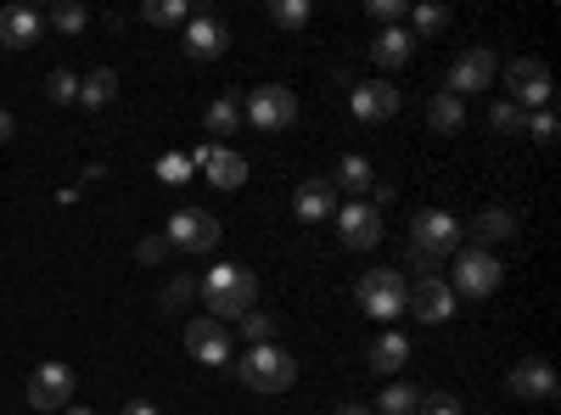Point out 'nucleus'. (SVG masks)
I'll return each instance as SVG.
<instances>
[{
    "label": "nucleus",
    "instance_id": "1",
    "mask_svg": "<svg viewBox=\"0 0 561 415\" xmlns=\"http://www.w3.org/2000/svg\"><path fill=\"white\" fill-rule=\"evenodd\" d=\"M460 219H449L444 208H427V214H415V224H410V264L421 269V275H438V258H449V253H460Z\"/></svg>",
    "mask_w": 561,
    "mask_h": 415
},
{
    "label": "nucleus",
    "instance_id": "2",
    "mask_svg": "<svg viewBox=\"0 0 561 415\" xmlns=\"http://www.w3.org/2000/svg\"><path fill=\"white\" fill-rule=\"evenodd\" d=\"M203 298H208V314L219 320V314H248L253 303H259V281H253V269H242V264H214L208 275H203Z\"/></svg>",
    "mask_w": 561,
    "mask_h": 415
},
{
    "label": "nucleus",
    "instance_id": "3",
    "mask_svg": "<svg viewBox=\"0 0 561 415\" xmlns=\"http://www.w3.org/2000/svg\"><path fill=\"white\" fill-rule=\"evenodd\" d=\"M237 377L253 388V393H287L298 382V359L287 348H275V343H259L237 359Z\"/></svg>",
    "mask_w": 561,
    "mask_h": 415
},
{
    "label": "nucleus",
    "instance_id": "4",
    "mask_svg": "<svg viewBox=\"0 0 561 415\" xmlns=\"http://www.w3.org/2000/svg\"><path fill=\"white\" fill-rule=\"evenodd\" d=\"M404 298H410V287H404L399 269H365L359 287H354V303H359L370 320H399V314H404Z\"/></svg>",
    "mask_w": 561,
    "mask_h": 415
},
{
    "label": "nucleus",
    "instance_id": "5",
    "mask_svg": "<svg viewBox=\"0 0 561 415\" xmlns=\"http://www.w3.org/2000/svg\"><path fill=\"white\" fill-rule=\"evenodd\" d=\"M242 118H248L259 135H280V129L298 124V96H293L287 84H259L253 96L242 102Z\"/></svg>",
    "mask_w": 561,
    "mask_h": 415
},
{
    "label": "nucleus",
    "instance_id": "6",
    "mask_svg": "<svg viewBox=\"0 0 561 415\" xmlns=\"http://www.w3.org/2000/svg\"><path fill=\"white\" fill-rule=\"evenodd\" d=\"M494 73H500L494 51H489V45H472V51H460V57L449 62V73H444V96H455V102L478 96V90L494 84Z\"/></svg>",
    "mask_w": 561,
    "mask_h": 415
},
{
    "label": "nucleus",
    "instance_id": "7",
    "mask_svg": "<svg viewBox=\"0 0 561 415\" xmlns=\"http://www.w3.org/2000/svg\"><path fill=\"white\" fill-rule=\"evenodd\" d=\"M500 281H505V264H500L489 247H466V253L455 258L449 292H466V298H489Z\"/></svg>",
    "mask_w": 561,
    "mask_h": 415
},
{
    "label": "nucleus",
    "instance_id": "8",
    "mask_svg": "<svg viewBox=\"0 0 561 415\" xmlns=\"http://www.w3.org/2000/svg\"><path fill=\"white\" fill-rule=\"evenodd\" d=\"M219 237H225V224L208 208H180V214H169V237L163 242H174L180 253H214Z\"/></svg>",
    "mask_w": 561,
    "mask_h": 415
},
{
    "label": "nucleus",
    "instance_id": "9",
    "mask_svg": "<svg viewBox=\"0 0 561 415\" xmlns=\"http://www.w3.org/2000/svg\"><path fill=\"white\" fill-rule=\"evenodd\" d=\"M505 84H511V96L505 102H517L523 113L534 107H545L550 102V68L539 62V57H517V62H505Z\"/></svg>",
    "mask_w": 561,
    "mask_h": 415
},
{
    "label": "nucleus",
    "instance_id": "10",
    "mask_svg": "<svg viewBox=\"0 0 561 415\" xmlns=\"http://www.w3.org/2000/svg\"><path fill=\"white\" fill-rule=\"evenodd\" d=\"M505 388L517 393L523 404H556V393H561L550 359H517V365H511V377H505Z\"/></svg>",
    "mask_w": 561,
    "mask_h": 415
},
{
    "label": "nucleus",
    "instance_id": "11",
    "mask_svg": "<svg viewBox=\"0 0 561 415\" xmlns=\"http://www.w3.org/2000/svg\"><path fill=\"white\" fill-rule=\"evenodd\" d=\"M28 404L34 410H68L73 404V371L62 359H45L39 371L28 377Z\"/></svg>",
    "mask_w": 561,
    "mask_h": 415
},
{
    "label": "nucleus",
    "instance_id": "12",
    "mask_svg": "<svg viewBox=\"0 0 561 415\" xmlns=\"http://www.w3.org/2000/svg\"><path fill=\"white\" fill-rule=\"evenodd\" d=\"M337 237H343L348 253H370V247L382 242V214L370 208V203H348V208H337Z\"/></svg>",
    "mask_w": 561,
    "mask_h": 415
},
{
    "label": "nucleus",
    "instance_id": "13",
    "mask_svg": "<svg viewBox=\"0 0 561 415\" xmlns=\"http://www.w3.org/2000/svg\"><path fill=\"white\" fill-rule=\"evenodd\" d=\"M404 309H415V320H427V326H444V320L455 314V292L444 275H421V281L410 287Z\"/></svg>",
    "mask_w": 561,
    "mask_h": 415
},
{
    "label": "nucleus",
    "instance_id": "14",
    "mask_svg": "<svg viewBox=\"0 0 561 415\" xmlns=\"http://www.w3.org/2000/svg\"><path fill=\"white\" fill-rule=\"evenodd\" d=\"M348 113H354L359 124H382V118L399 113V90H393L388 79H365V84L348 90Z\"/></svg>",
    "mask_w": 561,
    "mask_h": 415
},
{
    "label": "nucleus",
    "instance_id": "15",
    "mask_svg": "<svg viewBox=\"0 0 561 415\" xmlns=\"http://www.w3.org/2000/svg\"><path fill=\"white\" fill-rule=\"evenodd\" d=\"M293 214L304 219V224H325L337 214V186L325 174H309V180H298V192H293Z\"/></svg>",
    "mask_w": 561,
    "mask_h": 415
},
{
    "label": "nucleus",
    "instance_id": "16",
    "mask_svg": "<svg viewBox=\"0 0 561 415\" xmlns=\"http://www.w3.org/2000/svg\"><path fill=\"white\" fill-rule=\"evenodd\" d=\"M185 348H192V359H203V365H230V332L214 314H197L192 326H185Z\"/></svg>",
    "mask_w": 561,
    "mask_h": 415
},
{
    "label": "nucleus",
    "instance_id": "17",
    "mask_svg": "<svg viewBox=\"0 0 561 415\" xmlns=\"http://www.w3.org/2000/svg\"><path fill=\"white\" fill-rule=\"evenodd\" d=\"M192 163L214 180L219 192H237L242 180H248V158H242V152H230V147H208V152H197Z\"/></svg>",
    "mask_w": 561,
    "mask_h": 415
},
{
    "label": "nucleus",
    "instance_id": "18",
    "mask_svg": "<svg viewBox=\"0 0 561 415\" xmlns=\"http://www.w3.org/2000/svg\"><path fill=\"white\" fill-rule=\"evenodd\" d=\"M39 34H45V12H34V7H7L0 12V45L23 51V45H34Z\"/></svg>",
    "mask_w": 561,
    "mask_h": 415
},
{
    "label": "nucleus",
    "instance_id": "19",
    "mask_svg": "<svg viewBox=\"0 0 561 415\" xmlns=\"http://www.w3.org/2000/svg\"><path fill=\"white\" fill-rule=\"evenodd\" d=\"M225 45H230V34H225L219 18H192V23H185V51H192L197 62L225 57Z\"/></svg>",
    "mask_w": 561,
    "mask_h": 415
},
{
    "label": "nucleus",
    "instance_id": "20",
    "mask_svg": "<svg viewBox=\"0 0 561 415\" xmlns=\"http://www.w3.org/2000/svg\"><path fill=\"white\" fill-rule=\"evenodd\" d=\"M410 57H415V39L404 28H382L377 39H370V62L377 68H404Z\"/></svg>",
    "mask_w": 561,
    "mask_h": 415
},
{
    "label": "nucleus",
    "instance_id": "21",
    "mask_svg": "<svg viewBox=\"0 0 561 415\" xmlns=\"http://www.w3.org/2000/svg\"><path fill=\"white\" fill-rule=\"evenodd\" d=\"M113 96H118V73L113 68H96V73L79 79V107L102 113V107H113Z\"/></svg>",
    "mask_w": 561,
    "mask_h": 415
},
{
    "label": "nucleus",
    "instance_id": "22",
    "mask_svg": "<svg viewBox=\"0 0 561 415\" xmlns=\"http://www.w3.org/2000/svg\"><path fill=\"white\" fill-rule=\"evenodd\" d=\"M472 237H478V247L511 242V237H517V214H511V208H483V214L472 219Z\"/></svg>",
    "mask_w": 561,
    "mask_h": 415
},
{
    "label": "nucleus",
    "instance_id": "23",
    "mask_svg": "<svg viewBox=\"0 0 561 415\" xmlns=\"http://www.w3.org/2000/svg\"><path fill=\"white\" fill-rule=\"evenodd\" d=\"M404 359H410V337H404V332H382L377 343H370V365H377L382 377H393Z\"/></svg>",
    "mask_w": 561,
    "mask_h": 415
},
{
    "label": "nucleus",
    "instance_id": "24",
    "mask_svg": "<svg viewBox=\"0 0 561 415\" xmlns=\"http://www.w3.org/2000/svg\"><path fill=\"white\" fill-rule=\"evenodd\" d=\"M370 180H377V174H370V163H365L359 152H348V158L337 163V174H332V186H343V192H348V203H354L359 192H370Z\"/></svg>",
    "mask_w": 561,
    "mask_h": 415
},
{
    "label": "nucleus",
    "instance_id": "25",
    "mask_svg": "<svg viewBox=\"0 0 561 415\" xmlns=\"http://www.w3.org/2000/svg\"><path fill=\"white\" fill-rule=\"evenodd\" d=\"M203 124H208V135H237L242 129V102L237 96H214L208 113H203Z\"/></svg>",
    "mask_w": 561,
    "mask_h": 415
},
{
    "label": "nucleus",
    "instance_id": "26",
    "mask_svg": "<svg viewBox=\"0 0 561 415\" xmlns=\"http://www.w3.org/2000/svg\"><path fill=\"white\" fill-rule=\"evenodd\" d=\"M427 124H433L438 135H455V129L466 124V107H460L455 96H444V90H433V96H427Z\"/></svg>",
    "mask_w": 561,
    "mask_h": 415
},
{
    "label": "nucleus",
    "instance_id": "27",
    "mask_svg": "<svg viewBox=\"0 0 561 415\" xmlns=\"http://www.w3.org/2000/svg\"><path fill=\"white\" fill-rule=\"evenodd\" d=\"M140 18L158 23V28H174V23L192 18V7H185V0H147V7H140Z\"/></svg>",
    "mask_w": 561,
    "mask_h": 415
},
{
    "label": "nucleus",
    "instance_id": "28",
    "mask_svg": "<svg viewBox=\"0 0 561 415\" xmlns=\"http://www.w3.org/2000/svg\"><path fill=\"white\" fill-rule=\"evenodd\" d=\"M489 129H494V135H523V129H528V113H523L517 102H494V107H489Z\"/></svg>",
    "mask_w": 561,
    "mask_h": 415
},
{
    "label": "nucleus",
    "instance_id": "29",
    "mask_svg": "<svg viewBox=\"0 0 561 415\" xmlns=\"http://www.w3.org/2000/svg\"><path fill=\"white\" fill-rule=\"evenodd\" d=\"M415 399H421V393H415L410 382H388L377 404H382V415H415Z\"/></svg>",
    "mask_w": 561,
    "mask_h": 415
},
{
    "label": "nucleus",
    "instance_id": "30",
    "mask_svg": "<svg viewBox=\"0 0 561 415\" xmlns=\"http://www.w3.org/2000/svg\"><path fill=\"white\" fill-rule=\"evenodd\" d=\"M45 23H51V28H62V34H79V28L90 23V12L79 7V0H57V7H51V18H45Z\"/></svg>",
    "mask_w": 561,
    "mask_h": 415
},
{
    "label": "nucleus",
    "instance_id": "31",
    "mask_svg": "<svg viewBox=\"0 0 561 415\" xmlns=\"http://www.w3.org/2000/svg\"><path fill=\"white\" fill-rule=\"evenodd\" d=\"M410 18H415V34L410 39H427V34H444L449 28V12L444 7H410Z\"/></svg>",
    "mask_w": 561,
    "mask_h": 415
},
{
    "label": "nucleus",
    "instance_id": "32",
    "mask_svg": "<svg viewBox=\"0 0 561 415\" xmlns=\"http://www.w3.org/2000/svg\"><path fill=\"white\" fill-rule=\"evenodd\" d=\"M45 96H51V102H79V79L68 73V68H51V73H45Z\"/></svg>",
    "mask_w": 561,
    "mask_h": 415
},
{
    "label": "nucleus",
    "instance_id": "33",
    "mask_svg": "<svg viewBox=\"0 0 561 415\" xmlns=\"http://www.w3.org/2000/svg\"><path fill=\"white\" fill-rule=\"evenodd\" d=\"M270 18L280 28H304L309 23V0H270Z\"/></svg>",
    "mask_w": 561,
    "mask_h": 415
},
{
    "label": "nucleus",
    "instance_id": "34",
    "mask_svg": "<svg viewBox=\"0 0 561 415\" xmlns=\"http://www.w3.org/2000/svg\"><path fill=\"white\" fill-rule=\"evenodd\" d=\"M242 332H248V343L259 348V343H275V320L270 314H259V309H248L242 314Z\"/></svg>",
    "mask_w": 561,
    "mask_h": 415
},
{
    "label": "nucleus",
    "instance_id": "35",
    "mask_svg": "<svg viewBox=\"0 0 561 415\" xmlns=\"http://www.w3.org/2000/svg\"><path fill=\"white\" fill-rule=\"evenodd\" d=\"M415 415H460V399L455 393H421L415 399Z\"/></svg>",
    "mask_w": 561,
    "mask_h": 415
},
{
    "label": "nucleus",
    "instance_id": "36",
    "mask_svg": "<svg viewBox=\"0 0 561 415\" xmlns=\"http://www.w3.org/2000/svg\"><path fill=\"white\" fill-rule=\"evenodd\" d=\"M370 18L388 23V28H399V23L410 18V0H370Z\"/></svg>",
    "mask_w": 561,
    "mask_h": 415
},
{
    "label": "nucleus",
    "instance_id": "37",
    "mask_svg": "<svg viewBox=\"0 0 561 415\" xmlns=\"http://www.w3.org/2000/svg\"><path fill=\"white\" fill-rule=\"evenodd\" d=\"M556 129H561V124H556V113H545V107H539V113L528 118V129H523V135H534L539 147H556Z\"/></svg>",
    "mask_w": 561,
    "mask_h": 415
},
{
    "label": "nucleus",
    "instance_id": "38",
    "mask_svg": "<svg viewBox=\"0 0 561 415\" xmlns=\"http://www.w3.org/2000/svg\"><path fill=\"white\" fill-rule=\"evenodd\" d=\"M197 163L192 158H180V152H169V158H158V180H169V186H180L185 174H192Z\"/></svg>",
    "mask_w": 561,
    "mask_h": 415
},
{
    "label": "nucleus",
    "instance_id": "39",
    "mask_svg": "<svg viewBox=\"0 0 561 415\" xmlns=\"http://www.w3.org/2000/svg\"><path fill=\"white\" fill-rule=\"evenodd\" d=\"M192 292H197V287L185 281V275H174V281L163 287V309H185V303H192Z\"/></svg>",
    "mask_w": 561,
    "mask_h": 415
},
{
    "label": "nucleus",
    "instance_id": "40",
    "mask_svg": "<svg viewBox=\"0 0 561 415\" xmlns=\"http://www.w3.org/2000/svg\"><path fill=\"white\" fill-rule=\"evenodd\" d=\"M388 203H393V180H370V208L382 214Z\"/></svg>",
    "mask_w": 561,
    "mask_h": 415
},
{
    "label": "nucleus",
    "instance_id": "41",
    "mask_svg": "<svg viewBox=\"0 0 561 415\" xmlns=\"http://www.w3.org/2000/svg\"><path fill=\"white\" fill-rule=\"evenodd\" d=\"M163 247H169L163 237H152V242H140V258H147V264H158V258H163Z\"/></svg>",
    "mask_w": 561,
    "mask_h": 415
},
{
    "label": "nucleus",
    "instance_id": "42",
    "mask_svg": "<svg viewBox=\"0 0 561 415\" xmlns=\"http://www.w3.org/2000/svg\"><path fill=\"white\" fill-rule=\"evenodd\" d=\"M118 415H158V410H152V404H147V399H129V404H124V410H118Z\"/></svg>",
    "mask_w": 561,
    "mask_h": 415
},
{
    "label": "nucleus",
    "instance_id": "43",
    "mask_svg": "<svg viewBox=\"0 0 561 415\" xmlns=\"http://www.w3.org/2000/svg\"><path fill=\"white\" fill-rule=\"evenodd\" d=\"M12 129H18V124H12V113L0 107V141H12Z\"/></svg>",
    "mask_w": 561,
    "mask_h": 415
},
{
    "label": "nucleus",
    "instance_id": "44",
    "mask_svg": "<svg viewBox=\"0 0 561 415\" xmlns=\"http://www.w3.org/2000/svg\"><path fill=\"white\" fill-rule=\"evenodd\" d=\"M337 415H370V404H337Z\"/></svg>",
    "mask_w": 561,
    "mask_h": 415
},
{
    "label": "nucleus",
    "instance_id": "45",
    "mask_svg": "<svg viewBox=\"0 0 561 415\" xmlns=\"http://www.w3.org/2000/svg\"><path fill=\"white\" fill-rule=\"evenodd\" d=\"M62 415H90V410H84V404H68V410H62Z\"/></svg>",
    "mask_w": 561,
    "mask_h": 415
}]
</instances>
